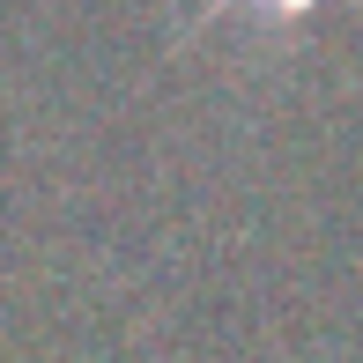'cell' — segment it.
Returning <instances> with one entry per match:
<instances>
[{"mask_svg":"<svg viewBox=\"0 0 363 363\" xmlns=\"http://www.w3.org/2000/svg\"><path fill=\"white\" fill-rule=\"evenodd\" d=\"M238 8H245V15H259V23H304V15L319 8V0H208L193 30H208L216 15H238Z\"/></svg>","mask_w":363,"mask_h":363,"instance_id":"cell-1","label":"cell"}]
</instances>
